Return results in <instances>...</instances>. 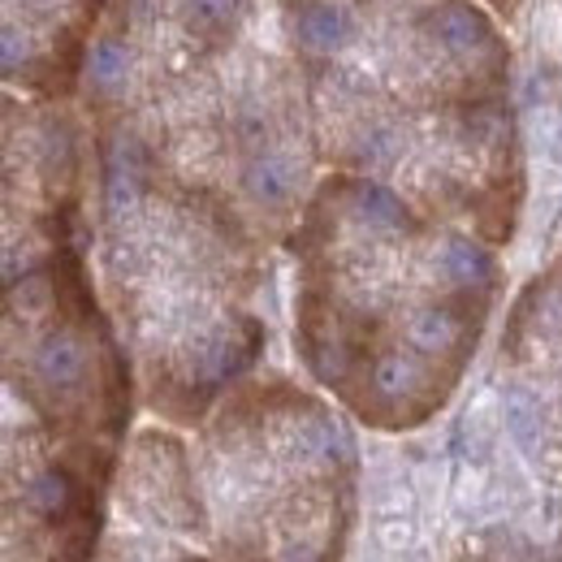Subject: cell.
<instances>
[{"mask_svg": "<svg viewBox=\"0 0 562 562\" xmlns=\"http://www.w3.org/2000/svg\"><path fill=\"white\" fill-rule=\"evenodd\" d=\"M95 562H216L191 446L173 428H143L126 441Z\"/></svg>", "mask_w": 562, "mask_h": 562, "instance_id": "9c48e42d", "label": "cell"}, {"mask_svg": "<svg viewBox=\"0 0 562 562\" xmlns=\"http://www.w3.org/2000/svg\"><path fill=\"white\" fill-rule=\"evenodd\" d=\"M91 251L139 403L200 428L269 342V243L221 200L95 147Z\"/></svg>", "mask_w": 562, "mask_h": 562, "instance_id": "277c9868", "label": "cell"}, {"mask_svg": "<svg viewBox=\"0 0 562 562\" xmlns=\"http://www.w3.org/2000/svg\"><path fill=\"white\" fill-rule=\"evenodd\" d=\"M497 372L519 450L562 485V260L519 290L497 347Z\"/></svg>", "mask_w": 562, "mask_h": 562, "instance_id": "30bf717a", "label": "cell"}, {"mask_svg": "<svg viewBox=\"0 0 562 562\" xmlns=\"http://www.w3.org/2000/svg\"><path fill=\"white\" fill-rule=\"evenodd\" d=\"M329 173L502 247L524 209L510 48L485 0H278Z\"/></svg>", "mask_w": 562, "mask_h": 562, "instance_id": "6da1fadb", "label": "cell"}, {"mask_svg": "<svg viewBox=\"0 0 562 562\" xmlns=\"http://www.w3.org/2000/svg\"><path fill=\"white\" fill-rule=\"evenodd\" d=\"M109 481L18 407L4 412V562H95Z\"/></svg>", "mask_w": 562, "mask_h": 562, "instance_id": "ba28073f", "label": "cell"}, {"mask_svg": "<svg viewBox=\"0 0 562 562\" xmlns=\"http://www.w3.org/2000/svg\"><path fill=\"white\" fill-rule=\"evenodd\" d=\"M87 247L91 229L4 278V394L74 463L113 485L139 385Z\"/></svg>", "mask_w": 562, "mask_h": 562, "instance_id": "8992f818", "label": "cell"}, {"mask_svg": "<svg viewBox=\"0 0 562 562\" xmlns=\"http://www.w3.org/2000/svg\"><path fill=\"white\" fill-rule=\"evenodd\" d=\"M78 100L95 147L229 204L269 247L321 182L307 87L260 0H109Z\"/></svg>", "mask_w": 562, "mask_h": 562, "instance_id": "7a4b0ae2", "label": "cell"}, {"mask_svg": "<svg viewBox=\"0 0 562 562\" xmlns=\"http://www.w3.org/2000/svg\"><path fill=\"white\" fill-rule=\"evenodd\" d=\"M191 463L216 562H342L359 454L329 398L251 372L200 424Z\"/></svg>", "mask_w": 562, "mask_h": 562, "instance_id": "5b68a950", "label": "cell"}, {"mask_svg": "<svg viewBox=\"0 0 562 562\" xmlns=\"http://www.w3.org/2000/svg\"><path fill=\"white\" fill-rule=\"evenodd\" d=\"M109 0H0L4 91L35 100L78 95L82 61Z\"/></svg>", "mask_w": 562, "mask_h": 562, "instance_id": "8fae6325", "label": "cell"}, {"mask_svg": "<svg viewBox=\"0 0 562 562\" xmlns=\"http://www.w3.org/2000/svg\"><path fill=\"white\" fill-rule=\"evenodd\" d=\"M87 178H95V139L70 100L4 91V278L91 229Z\"/></svg>", "mask_w": 562, "mask_h": 562, "instance_id": "52a82bcc", "label": "cell"}, {"mask_svg": "<svg viewBox=\"0 0 562 562\" xmlns=\"http://www.w3.org/2000/svg\"><path fill=\"white\" fill-rule=\"evenodd\" d=\"M294 355L381 432L428 424L463 385L502 290L497 247L355 173H325L285 238Z\"/></svg>", "mask_w": 562, "mask_h": 562, "instance_id": "3957f363", "label": "cell"}, {"mask_svg": "<svg viewBox=\"0 0 562 562\" xmlns=\"http://www.w3.org/2000/svg\"><path fill=\"white\" fill-rule=\"evenodd\" d=\"M459 562H562V550H546L528 537H510V532H493L485 541H468Z\"/></svg>", "mask_w": 562, "mask_h": 562, "instance_id": "7c38bea8", "label": "cell"}]
</instances>
